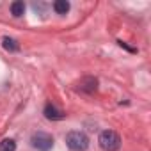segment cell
Returning a JSON list of instances; mask_svg holds the SVG:
<instances>
[{"mask_svg": "<svg viewBox=\"0 0 151 151\" xmlns=\"http://www.w3.org/2000/svg\"><path fill=\"white\" fill-rule=\"evenodd\" d=\"M117 43H119V46H123V48H126L128 52H135V50H133V48H130V46H128L126 43H123V41H117Z\"/></svg>", "mask_w": 151, "mask_h": 151, "instance_id": "30bf717a", "label": "cell"}, {"mask_svg": "<svg viewBox=\"0 0 151 151\" xmlns=\"http://www.w3.org/2000/svg\"><path fill=\"white\" fill-rule=\"evenodd\" d=\"M23 13H25V4L22 2V0H16V2L11 4V14H13L14 18L23 16Z\"/></svg>", "mask_w": 151, "mask_h": 151, "instance_id": "8992f818", "label": "cell"}, {"mask_svg": "<svg viewBox=\"0 0 151 151\" xmlns=\"http://www.w3.org/2000/svg\"><path fill=\"white\" fill-rule=\"evenodd\" d=\"M53 9L57 14H66L69 11V2L68 0H57V2H53Z\"/></svg>", "mask_w": 151, "mask_h": 151, "instance_id": "52a82bcc", "label": "cell"}, {"mask_svg": "<svg viewBox=\"0 0 151 151\" xmlns=\"http://www.w3.org/2000/svg\"><path fill=\"white\" fill-rule=\"evenodd\" d=\"M43 114H45V117H46V119H50V121H60V119H64V116H66L62 110H59V109H57V107H53L52 103H48V105L45 107Z\"/></svg>", "mask_w": 151, "mask_h": 151, "instance_id": "5b68a950", "label": "cell"}, {"mask_svg": "<svg viewBox=\"0 0 151 151\" xmlns=\"http://www.w3.org/2000/svg\"><path fill=\"white\" fill-rule=\"evenodd\" d=\"M100 146L103 151H117L121 147V137L114 132V130H105L100 133V139H98Z\"/></svg>", "mask_w": 151, "mask_h": 151, "instance_id": "7a4b0ae2", "label": "cell"}, {"mask_svg": "<svg viewBox=\"0 0 151 151\" xmlns=\"http://www.w3.org/2000/svg\"><path fill=\"white\" fill-rule=\"evenodd\" d=\"M16 149V142L13 139H4L0 142V151H14Z\"/></svg>", "mask_w": 151, "mask_h": 151, "instance_id": "9c48e42d", "label": "cell"}, {"mask_svg": "<svg viewBox=\"0 0 151 151\" xmlns=\"http://www.w3.org/2000/svg\"><path fill=\"white\" fill-rule=\"evenodd\" d=\"M2 46H4L7 52H18V50H20V45H18L13 37H4V39H2Z\"/></svg>", "mask_w": 151, "mask_h": 151, "instance_id": "ba28073f", "label": "cell"}, {"mask_svg": "<svg viewBox=\"0 0 151 151\" xmlns=\"http://www.w3.org/2000/svg\"><path fill=\"white\" fill-rule=\"evenodd\" d=\"M66 144L71 151H86L89 147V137L84 132H69L66 135Z\"/></svg>", "mask_w": 151, "mask_h": 151, "instance_id": "6da1fadb", "label": "cell"}, {"mask_svg": "<svg viewBox=\"0 0 151 151\" xmlns=\"http://www.w3.org/2000/svg\"><path fill=\"white\" fill-rule=\"evenodd\" d=\"M30 142H32V146H34L36 149H39V151H50V149L53 147V137H52L50 133H46V132H37V133H34L32 139H30Z\"/></svg>", "mask_w": 151, "mask_h": 151, "instance_id": "3957f363", "label": "cell"}, {"mask_svg": "<svg viewBox=\"0 0 151 151\" xmlns=\"http://www.w3.org/2000/svg\"><path fill=\"white\" fill-rule=\"evenodd\" d=\"M78 89L84 91V93H94L98 89V80L94 77H84L80 82H78Z\"/></svg>", "mask_w": 151, "mask_h": 151, "instance_id": "277c9868", "label": "cell"}]
</instances>
